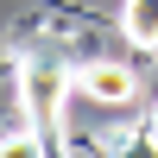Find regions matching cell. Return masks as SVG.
<instances>
[{
  "mask_svg": "<svg viewBox=\"0 0 158 158\" xmlns=\"http://www.w3.org/2000/svg\"><path fill=\"white\" fill-rule=\"evenodd\" d=\"M152 139H158V108H152Z\"/></svg>",
  "mask_w": 158,
  "mask_h": 158,
  "instance_id": "obj_5",
  "label": "cell"
},
{
  "mask_svg": "<svg viewBox=\"0 0 158 158\" xmlns=\"http://www.w3.org/2000/svg\"><path fill=\"white\" fill-rule=\"evenodd\" d=\"M76 95L101 101V108H127V101L139 95V70L120 57H89L82 70H76Z\"/></svg>",
  "mask_w": 158,
  "mask_h": 158,
  "instance_id": "obj_2",
  "label": "cell"
},
{
  "mask_svg": "<svg viewBox=\"0 0 158 158\" xmlns=\"http://www.w3.org/2000/svg\"><path fill=\"white\" fill-rule=\"evenodd\" d=\"M70 89H76V76L63 70V63H25L19 70V95H25V120H38V127H51V120H63V101H70Z\"/></svg>",
  "mask_w": 158,
  "mask_h": 158,
  "instance_id": "obj_1",
  "label": "cell"
},
{
  "mask_svg": "<svg viewBox=\"0 0 158 158\" xmlns=\"http://www.w3.org/2000/svg\"><path fill=\"white\" fill-rule=\"evenodd\" d=\"M120 32L133 38V51H158V0H127Z\"/></svg>",
  "mask_w": 158,
  "mask_h": 158,
  "instance_id": "obj_3",
  "label": "cell"
},
{
  "mask_svg": "<svg viewBox=\"0 0 158 158\" xmlns=\"http://www.w3.org/2000/svg\"><path fill=\"white\" fill-rule=\"evenodd\" d=\"M0 152H38V133H32V127H25V133H6Z\"/></svg>",
  "mask_w": 158,
  "mask_h": 158,
  "instance_id": "obj_4",
  "label": "cell"
}]
</instances>
